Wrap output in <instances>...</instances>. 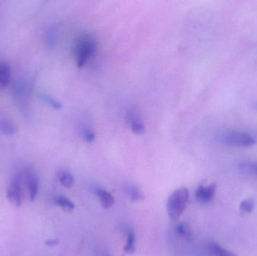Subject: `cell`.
Segmentation results:
<instances>
[{
	"label": "cell",
	"instance_id": "14",
	"mask_svg": "<svg viewBox=\"0 0 257 256\" xmlns=\"http://www.w3.org/2000/svg\"><path fill=\"white\" fill-rule=\"evenodd\" d=\"M208 249L212 254L215 256H237L235 253L220 247L216 243L211 242L208 244Z\"/></svg>",
	"mask_w": 257,
	"mask_h": 256
},
{
	"label": "cell",
	"instance_id": "8",
	"mask_svg": "<svg viewBox=\"0 0 257 256\" xmlns=\"http://www.w3.org/2000/svg\"><path fill=\"white\" fill-rule=\"evenodd\" d=\"M94 193L99 199L102 207L105 208V209H109L115 205V198L104 189L101 188V187H96L94 189Z\"/></svg>",
	"mask_w": 257,
	"mask_h": 256
},
{
	"label": "cell",
	"instance_id": "17",
	"mask_svg": "<svg viewBox=\"0 0 257 256\" xmlns=\"http://www.w3.org/2000/svg\"><path fill=\"white\" fill-rule=\"evenodd\" d=\"M0 132L5 135H14L17 132V128L8 120H0Z\"/></svg>",
	"mask_w": 257,
	"mask_h": 256
},
{
	"label": "cell",
	"instance_id": "2",
	"mask_svg": "<svg viewBox=\"0 0 257 256\" xmlns=\"http://www.w3.org/2000/svg\"><path fill=\"white\" fill-rule=\"evenodd\" d=\"M190 192L187 188H181L174 191L168 199L167 210L169 218L175 221L179 219L188 206Z\"/></svg>",
	"mask_w": 257,
	"mask_h": 256
},
{
	"label": "cell",
	"instance_id": "16",
	"mask_svg": "<svg viewBox=\"0 0 257 256\" xmlns=\"http://www.w3.org/2000/svg\"><path fill=\"white\" fill-rule=\"evenodd\" d=\"M39 97L42 101H43L45 104L49 105L52 108L56 109V110H60L62 108L63 105L59 101L55 100L51 96L48 95L46 93H39Z\"/></svg>",
	"mask_w": 257,
	"mask_h": 256
},
{
	"label": "cell",
	"instance_id": "11",
	"mask_svg": "<svg viewBox=\"0 0 257 256\" xmlns=\"http://www.w3.org/2000/svg\"><path fill=\"white\" fill-rule=\"evenodd\" d=\"M54 202L57 206H60L63 210L66 212V213H71L75 208L74 203L64 196H56Z\"/></svg>",
	"mask_w": 257,
	"mask_h": 256
},
{
	"label": "cell",
	"instance_id": "4",
	"mask_svg": "<svg viewBox=\"0 0 257 256\" xmlns=\"http://www.w3.org/2000/svg\"><path fill=\"white\" fill-rule=\"evenodd\" d=\"M21 174H17L12 177L7 188V199L11 205L15 206H21L23 203Z\"/></svg>",
	"mask_w": 257,
	"mask_h": 256
},
{
	"label": "cell",
	"instance_id": "18",
	"mask_svg": "<svg viewBox=\"0 0 257 256\" xmlns=\"http://www.w3.org/2000/svg\"><path fill=\"white\" fill-rule=\"evenodd\" d=\"M82 137L87 143H92L96 139V133L90 128H84L82 130Z\"/></svg>",
	"mask_w": 257,
	"mask_h": 256
},
{
	"label": "cell",
	"instance_id": "9",
	"mask_svg": "<svg viewBox=\"0 0 257 256\" xmlns=\"http://www.w3.org/2000/svg\"><path fill=\"white\" fill-rule=\"evenodd\" d=\"M11 68L5 62H0V90L6 87L11 81Z\"/></svg>",
	"mask_w": 257,
	"mask_h": 256
},
{
	"label": "cell",
	"instance_id": "22",
	"mask_svg": "<svg viewBox=\"0 0 257 256\" xmlns=\"http://www.w3.org/2000/svg\"><path fill=\"white\" fill-rule=\"evenodd\" d=\"M60 241L58 239H50L45 241V245L48 247H55L59 244Z\"/></svg>",
	"mask_w": 257,
	"mask_h": 256
},
{
	"label": "cell",
	"instance_id": "3",
	"mask_svg": "<svg viewBox=\"0 0 257 256\" xmlns=\"http://www.w3.org/2000/svg\"><path fill=\"white\" fill-rule=\"evenodd\" d=\"M222 141L228 146L237 148H250L256 143L255 139L251 135L242 132H232L226 134L222 138Z\"/></svg>",
	"mask_w": 257,
	"mask_h": 256
},
{
	"label": "cell",
	"instance_id": "6",
	"mask_svg": "<svg viewBox=\"0 0 257 256\" xmlns=\"http://www.w3.org/2000/svg\"><path fill=\"white\" fill-rule=\"evenodd\" d=\"M127 123L130 126L131 130L136 135H143L145 132V126L138 113L135 110L130 109L126 116Z\"/></svg>",
	"mask_w": 257,
	"mask_h": 256
},
{
	"label": "cell",
	"instance_id": "21",
	"mask_svg": "<svg viewBox=\"0 0 257 256\" xmlns=\"http://www.w3.org/2000/svg\"><path fill=\"white\" fill-rule=\"evenodd\" d=\"M55 40H56V33H55V30L51 29L48 34V44L50 48H53Z\"/></svg>",
	"mask_w": 257,
	"mask_h": 256
},
{
	"label": "cell",
	"instance_id": "1",
	"mask_svg": "<svg viewBox=\"0 0 257 256\" xmlns=\"http://www.w3.org/2000/svg\"><path fill=\"white\" fill-rule=\"evenodd\" d=\"M98 42L93 35L85 33L76 41L74 57L78 68H83L92 59L97 51Z\"/></svg>",
	"mask_w": 257,
	"mask_h": 256
},
{
	"label": "cell",
	"instance_id": "20",
	"mask_svg": "<svg viewBox=\"0 0 257 256\" xmlns=\"http://www.w3.org/2000/svg\"><path fill=\"white\" fill-rule=\"evenodd\" d=\"M242 169L248 172L253 173L257 176V162H249L245 163L243 165H241Z\"/></svg>",
	"mask_w": 257,
	"mask_h": 256
},
{
	"label": "cell",
	"instance_id": "19",
	"mask_svg": "<svg viewBox=\"0 0 257 256\" xmlns=\"http://www.w3.org/2000/svg\"><path fill=\"white\" fill-rule=\"evenodd\" d=\"M254 208V203L251 199H247L241 203L240 209L245 213H251Z\"/></svg>",
	"mask_w": 257,
	"mask_h": 256
},
{
	"label": "cell",
	"instance_id": "15",
	"mask_svg": "<svg viewBox=\"0 0 257 256\" xmlns=\"http://www.w3.org/2000/svg\"><path fill=\"white\" fill-rule=\"evenodd\" d=\"M176 231L178 235L182 238H185L188 241L192 239V230H191L189 224L187 222H181L178 223L176 227Z\"/></svg>",
	"mask_w": 257,
	"mask_h": 256
},
{
	"label": "cell",
	"instance_id": "10",
	"mask_svg": "<svg viewBox=\"0 0 257 256\" xmlns=\"http://www.w3.org/2000/svg\"><path fill=\"white\" fill-rule=\"evenodd\" d=\"M124 191L129 196L132 202H140V201H142L144 199L142 192L135 185L126 183L124 186Z\"/></svg>",
	"mask_w": 257,
	"mask_h": 256
},
{
	"label": "cell",
	"instance_id": "23",
	"mask_svg": "<svg viewBox=\"0 0 257 256\" xmlns=\"http://www.w3.org/2000/svg\"><path fill=\"white\" fill-rule=\"evenodd\" d=\"M97 256H112V255L107 250H102L98 252Z\"/></svg>",
	"mask_w": 257,
	"mask_h": 256
},
{
	"label": "cell",
	"instance_id": "7",
	"mask_svg": "<svg viewBox=\"0 0 257 256\" xmlns=\"http://www.w3.org/2000/svg\"><path fill=\"white\" fill-rule=\"evenodd\" d=\"M214 183L208 186H200L195 191V199L201 204H208L214 199L216 192Z\"/></svg>",
	"mask_w": 257,
	"mask_h": 256
},
{
	"label": "cell",
	"instance_id": "13",
	"mask_svg": "<svg viewBox=\"0 0 257 256\" xmlns=\"http://www.w3.org/2000/svg\"><path fill=\"white\" fill-rule=\"evenodd\" d=\"M135 251V234L132 229L127 231V244L124 247V252L127 254H132Z\"/></svg>",
	"mask_w": 257,
	"mask_h": 256
},
{
	"label": "cell",
	"instance_id": "12",
	"mask_svg": "<svg viewBox=\"0 0 257 256\" xmlns=\"http://www.w3.org/2000/svg\"><path fill=\"white\" fill-rule=\"evenodd\" d=\"M58 180L61 182L63 186H65L66 188H71V186L74 184V179L72 174L65 169H61L57 172Z\"/></svg>",
	"mask_w": 257,
	"mask_h": 256
},
{
	"label": "cell",
	"instance_id": "5",
	"mask_svg": "<svg viewBox=\"0 0 257 256\" xmlns=\"http://www.w3.org/2000/svg\"><path fill=\"white\" fill-rule=\"evenodd\" d=\"M23 175L28 188L29 198L30 201L33 202L39 191V179L36 173L30 168H25Z\"/></svg>",
	"mask_w": 257,
	"mask_h": 256
}]
</instances>
